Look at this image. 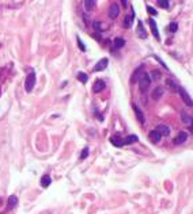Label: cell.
Here are the masks:
<instances>
[{
	"label": "cell",
	"instance_id": "cell-1",
	"mask_svg": "<svg viewBox=\"0 0 193 214\" xmlns=\"http://www.w3.org/2000/svg\"><path fill=\"white\" fill-rule=\"evenodd\" d=\"M150 83H151V79H150V75L146 73V72H142V75H140L139 77V87L142 91H146L147 88H148Z\"/></svg>",
	"mask_w": 193,
	"mask_h": 214
},
{
	"label": "cell",
	"instance_id": "cell-2",
	"mask_svg": "<svg viewBox=\"0 0 193 214\" xmlns=\"http://www.w3.org/2000/svg\"><path fill=\"white\" fill-rule=\"evenodd\" d=\"M34 84H35V73L34 72H30V73L26 76V80H25V90L27 92H31L33 88H34Z\"/></svg>",
	"mask_w": 193,
	"mask_h": 214
},
{
	"label": "cell",
	"instance_id": "cell-3",
	"mask_svg": "<svg viewBox=\"0 0 193 214\" xmlns=\"http://www.w3.org/2000/svg\"><path fill=\"white\" fill-rule=\"evenodd\" d=\"M177 90H178L179 94H181V98H182V100L185 102V104H188L189 107H192V106H193V102H192L191 96H189V94L186 92L185 88H182V87H177Z\"/></svg>",
	"mask_w": 193,
	"mask_h": 214
},
{
	"label": "cell",
	"instance_id": "cell-4",
	"mask_svg": "<svg viewBox=\"0 0 193 214\" xmlns=\"http://www.w3.org/2000/svg\"><path fill=\"white\" fill-rule=\"evenodd\" d=\"M120 14V7L117 4H112L109 8V12H107V16H109V19H116L117 16Z\"/></svg>",
	"mask_w": 193,
	"mask_h": 214
},
{
	"label": "cell",
	"instance_id": "cell-5",
	"mask_svg": "<svg viewBox=\"0 0 193 214\" xmlns=\"http://www.w3.org/2000/svg\"><path fill=\"white\" fill-rule=\"evenodd\" d=\"M107 64H109V60H107V58H102V60H99L95 64V67H94V72H99V71L106 69Z\"/></svg>",
	"mask_w": 193,
	"mask_h": 214
},
{
	"label": "cell",
	"instance_id": "cell-6",
	"mask_svg": "<svg viewBox=\"0 0 193 214\" xmlns=\"http://www.w3.org/2000/svg\"><path fill=\"white\" fill-rule=\"evenodd\" d=\"M133 18H135V12H132L131 15H127L125 18L123 19V26L125 29H129L132 26V22H133Z\"/></svg>",
	"mask_w": 193,
	"mask_h": 214
},
{
	"label": "cell",
	"instance_id": "cell-7",
	"mask_svg": "<svg viewBox=\"0 0 193 214\" xmlns=\"http://www.w3.org/2000/svg\"><path fill=\"white\" fill-rule=\"evenodd\" d=\"M155 130L158 131L161 136H169L170 134V129L167 125H158V126L155 127Z\"/></svg>",
	"mask_w": 193,
	"mask_h": 214
},
{
	"label": "cell",
	"instance_id": "cell-8",
	"mask_svg": "<svg viewBox=\"0 0 193 214\" xmlns=\"http://www.w3.org/2000/svg\"><path fill=\"white\" fill-rule=\"evenodd\" d=\"M148 23H150V26H151V30H152V34H154V37H155L156 39H159L161 38V35H159V31H158V26H156V23L154 19H148Z\"/></svg>",
	"mask_w": 193,
	"mask_h": 214
},
{
	"label": "cell",
	"instance_id": "cell-9",
	"mask_svg": "<svg viewBox=\"0 0 193 214\" xmlns=\"http://www.w3.org/2000/svg\"><path fill=\"white\" fill-rule=\"evenodd\" d=\"M186 138H188V133L181 131V133L177 136V138L174 140V144H175V145H181V144H184L185 141H186Z\"/></svg>",
	"mask_w": 193,
	"mask_h": 214
},
{
	"label": "cell",
	"instance_id": "cell-10",
	"mask_svg": "<svg viewBox=\"0 0 193 214\" xmlns=\"http://www.w3.org/2000/svg\"><path fill=\"white\" fill-rule=\"evenodd\" d=\"M105 87H106L105 81H103V80H99V79H98V80L95 81V84L93 85V91H94V92H101Z\"/></svg>",
	"mask_w": 193,
	"mask_h": 214
},
{
	"label": "cell",
	"instance_id": "cell-11",
	"mask_svg": "<svg viewBox=\"0 0 193 214\" xmlns=\"http://www.w3.org/2000/svg\"><path fill=\"white\" fill-rule=\"evenodd\" d=\"M137 35H139V38H142V39L147 38V33L144 31V29H143V22L142 21L137 22Z\"/></svg>",
	"mask_w": 193,
	"mask_h": 214
},
{
	"label": "cell",
	"instance_id": "cell-12",
	"mask_svg": "<svg viewBox=\"0 0 193 214\" xmlns=\"http://www.w3.org/2000/svg\"><path fill=\"white\" fill-rule=\"evenodd\" d=\"M110 142L113 144L114 146H123L124 145V140L120 136H113L110 137Z\"/></svg>",
	"mask_w": 193,
	"mask_h": 214
},
{
	"label": "cell",
	"instance_id": "cell-13",
	"mask_svg": "<svg viewBox=\"0 0 193 214\" xmlns=\"http://www.w3.org/2000/svg\"><path fill=\"white\" fill-rule=\"evenodd\" d=\"M133 110H135V113H136V117H137V119H139V122L140 123H143L144 122V114L142 113V110H140L139 107H137V104H133Z\"/></svg>",
	"mask_w": 193,
	"mask_h": 214
},
{
	"label": "cell",
	"instance_id": "cell-14",
	"mask_svg": "<svg viewBox=\"0 0 193 214\" xmlns=\"http://www.w3.org/2000/svg\"><path fill=\"white\" fill-rule=\"evenodd\" d=\"M148 137H150V140H151L152 142H159V140H161L162 136L156 130H151V131H150V134H148Z\"/></svg>",
	"mask_w": 193,
	"mask_h": 214
},
{
	"label": "cell",
	"instance_id": "cell-15",
	"mask_svg": "<svg viewBox=\"0 0 193 214\" xmlns=\"http://www.w3.org/2000/svg\"><path fill=\"white\" fill-rule=\"evenodd\" d=\"M113 45H114V49H121L124 45H125V39H124V38H120V37L114 38Z\"/></svg>",
	"mask_w": 193,
	"mask_h": 214
},
{
	"label": "cell",
	"instance_id": "cell-16",
	"mask_svg": "<svg viewBox=\"0 0 193 214\" xmlns=\"http://www.w3.org/2000/svg\"><path fill=\"white\" fill-rule=\"evenodd\" d=\"M181 119H182V122H184V123L192 126V117L189 114H186L185 111H182V113H181Z\"/></svg>",
	"mask_w": 193,
	"mask_h": 214
},
{
	"label": "cell",
	"instance_id": "cell-17",
	"mask_svg": "<svg viewBox=\"0 0 193 214\" xmlns=\"http://www.w3.org/2000/svg\"><path fill=\"white\" fill-rule=\"evenodd\" d=\"M142 72H143V67H139L135 72H133V76H132V79H131V81H132V83H135V81L139 80V77H140V75H142Z\"/></svg>",
	"mask_w": 193,
	"mask_h": 214
},
{
	"label": "cell",
	"instance_id": "cell-18",
	"mask_svg": "<svg viewBox=\"0 0 193 214\" xmlns=\"http://www.w3.org/2000/svg\"><path fill=\"white\" fill-rule=\"evenodd\" d=\"M163 95V88H161V87H156L155 90H154V92H152V99H159Z\"/></svg>",
	"mask_w": 193,
	"mask_h": 214
},
{
	"label": "cell",
	"instance_id": "cell-19",
	"mask_svg": "<svg viewBox=\"0 0 193 214\" xmlns=\"http://www.w3.org/2000/svg\"><path fill=\"white\" fill-rule=\"evenodd\" d=\"M137 141V136L136 134H129L128 137L124 140V145H128V144H133V142H136Z\"/></svg>",
	"mask_w": 193,
	"mask_h": 214
},
{
	"label": "cell",
	"instance_id": "cell-20",
	"mask_svg": "<svg viewBox=\"0 0 193 214\" xmlns=\"http://www.w3.org/2000/svg\"><path fill=\"white\" fill-rule=\"evenodd\" d=\"M16 203H18V198L14 195H11L8 198V207H7V210H11L12 207H15L16 206Z\"/></svg>",
	"mask_w": 193,
	"mask_h": 214
},
{
	"label": "cell",
	"instance_id": "cell-21",
	"mask_svg": "<svg viewBox=\"0 0 193 214\" xmlns=\"http://www.w3.org/2000/svg\"><path fill=\"white\" fill-rule=\"evenodd\" d=\"M76 77H78V80L82 81L83 84H86L87 80H89V76H87V73H84V72H79V73L76 75Z\"/></svg>",
	"mask_w": 193,
	"mask_h": 214
},
{
	"label": "cell",
	"instance_id": "cell-22",
	"mask_svg": "<svg viewBox=\"0 0 193 214\" xmlns=\"http://www.w3.org/2000/svg\"><path fill=\"white\" fill-rule=\"evenodd\" d=\"M52 183V179H50V176L49 175H45V176H42V179H41V186L42 187H48L49 184Z\"/></svg>",
	"mask_w": 193,
	"mask_h": 214
},
{
	"label": "cell",
	"instance_id": "cell-23",
	"mask_svg": "<svg viewBox=\"0 0 193 214\" xmlns=\"http://www.w3.org/2000/svg\"><path fill=\"white\" fill-rule=\"evenodd\" d=\"M97 6V2L95 0H86V2H84V7H86V10H93L94 7H95Z\"/></svg>",
	"mask_w": 193,
	"mask_h": 214
},
{
	"label": "cell",
	"instance_id": "cell-24",
	"mask_svg": "<svg viewBox=\"0 0 193 214\" xmlns=\"http://www.w3.org/2000/svg\"><path fill=\"white\" fill-rule=\"evenodd\" d=\"M93 27L97 31H103V25H102V23H101L99 21H95V22H94V23H93Z\"/></svg>",
	"mask_w": 193,
	"mask_h": 214
},
{
	"label": "cell",
	"instance_id": "cell-25",
	"mask_svg": "<svg viewBox=\"0 0 193 214\" xmlns=\"http://www.w3.org/2000/svg\"><path fill=\"white\" fill-rule=\"evenodd\" d=\"M158 6L159 7H162V8H169V6H170V3L167 2V0H159L158 2Z\"/></svg>",
	"mask_w": 193,
	"mask_h": 214
},
{
	"label": "cell",
	"instance_id": "cell-26",
	"mask_svg": "<svg viewBox=\"0 0 193 214\" xmlns=\"http://www.w3.org/2000/svg\"><path fill=\"white\" fill-rule=\"evenodd\" d=\"M177 29H178L177 22H171V23L169 25V30L171 31V33H175V31H177Z\"/></svg>",
	"mask_w": 193,
	"mask_h": 214
},
{
	"label": "cell",
	"instance_id": "cell-27",
	"mask_svg": "<svg viewBox=\"0 0 193 214\" xmlns=\"http://www.w3.org/2000/svg\"><path fill=\"white\" fill-rule=\"evenodd\" d=\"M159 77H161V72H159V71H152V72H151V76H150V79L158 80Z\"/></svg>",
	"mask_w": 193,
	"mask_h": 214
},
{
	"label": "cell",
	"instance_id": "cell-28",
	"mask_svg": "<svg viewBox=\"0 0 193 214\" xmlns=\"http://www.w3.org/2000/svg\"><path fill=\"white\" fill-rule=\"evenodd\" d=\"M147 11H148V14L152 15V16H156V14H158V11L154 7H151V6H147Z\"/></svg>",
	"mask_w": 193,
	"mask_h": 214
},
{
	"label": "cell",
	"instance_id": "cell-29",
	"mask_svg": "<svg viewBox=\"0 0 193 214\" xmlns=\"http://www.w3.org/2000/svg\"><path fill=\"white\" fill-rule=\"evenodd\" d=\"M78 46L80 48V50H82V52H86V45L83 44V41H82V39H80L79 37H78Z\"/></svg>",
	"mask_w": 193,
	"mask_h": 214
},
{
	"label": "cell",
	"instance_id": "cell-30",
	"mask_svg": "<svg viewBox=\"0 0 193 214\" xmlns=\"http://www.w3.org/2000/svg\"><path fill=\"white\" fill-rule=\"evenodd\" d=\"M87 156H89V149H87V148H84L83 152H82V154H80V160H84Z\"/></svg>",
	"mask_w": 193,
	"mask_h": 214
},
{
	"label": "cell",
	"instance_id": "cell-31",
	"mask_svg": "<svg viewBox=\"0 0 193 214\" xmlns=\"http://www.w3.org/2000/svg\"><path fill=\"white\" fill-rule=\"evenodd\" d=\"M123 6H124V7H127V6H128V2H127V0H124V2H123Z\"/></svg>",
	"mask_w": 193,
	"mask_h": 214
}]
</instances>
